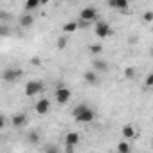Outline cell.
<instances>
[{"label":"cell","mask_w":153,"mask_h":153,"mask_svg":"<svg viewBox=\"0 0 153 153\" xmlns=\"http://www.w3.org/2000/svg\"><path fill=\"white\" fill-rule=\"evenodd\" d=\"M124 76H126L128 79H133V78H135V68H133V67H126V68H124Z\"/></svg>","instance_id":"ffe728a7"},{"label":"cell","mask_w":153,"mask_h":153,"mask_svg":"<svg viewBox=\"0 0 153 153\" xmlns=\"http://www.w3.org/2000/svg\"><path fill=\"white\" fill-rule=\"evenodd\" d=\"M34 110H36V114H38V115H45V114H49V110H51V101H49L47 97L38 99V103H36Z\"/></svg>","instance_id":"8992f818"},{"label":"cell","mask_w":153,"mask_h":153,"mask_svg":"<svg viewBox=\"0 0 153 153\" xmlns=\"http://www.w3.org/2000/svg\"><path fill=\"white\" fill-rule=\"evenodd\" d=\"M72 117L78 121V123H92L94 119H96V112L88 106V105H85V103H81V105H78L74 110H72Z\"/></svg>","instance_id":"6da1fadb"},{"label":"cell","mask_w":153,"mask_h":153,"mask_svg":"<svg viewBox=\"0 0 153 153\" xmlns=\"http://www.w3.org/2000/svg\"><path fill=\"white\" fill-rule=\"evenodd\" d=\"M18 24H20V27H24V29H29V27L34 24V18H33L29 13H25V15H22V16L18 18Z\"/></svg>","instance_id":"8fae6325"},{"label":"cell","mask_w":153,"mask_h":153,"mask_svg":"<svg viewBox=\"0 0 153 153\" xmlns=\"http://www.w3.org/2000/svg\"><path fill=\"white\" fill-rule=\"evenodd\" d=\"M88 51H90V54L99 56L103 52V47H101V43H92V45H88Z\"/></svg>","instance_id":"e0dca14e"},{"label":"cell","mask_w":153,"mask_h":153,"mask_svg":"<svg viewBox=\"0 0 153 153\" xmlns=\"http://www.w3.org/2000/svg\"><path fill=\"white\" fill-rule=\"evenodd\" d=\"M27 140H29L31 144H38V142H40V133L34 131V130L29 131V133H27Z\"/></svg>","instance_id":"ac0fdd59"},{"label":"cell","mask_w":153,"mask_h":153,"mask_svg":"<svg viewBox=\"0 0 153 153\" xmlns=\"http://www.w3.org/2000/svg\"><path fill=\"white\" fill-rule=\"evenodd\" d=\"M56 45H58V49H65V45H67V38H65V36H61V38L58 40V43H56Z\"/></svg>","instance_id":"7402d4cb"},{"label":"cell","mask_w":153,"mask_h":153,"mask_svg":"<svg viewBox=\"0 0 153 153\" xmlns=\"http://www.w3.org/2000/svg\"><path fill=\"white\" fill-rule=\"evenodd\" d=\"M78 29H79V22H74V20L72 22H67L63 25V31L65 33H74V31H78Z\"/></svg>","instance_id":"2e32d148"},{"label":"cell","mask_w":153,"mask_h":153,"mask_svg":"<svg viewBox=\"0 0 153 153\" xmlns=\"http://www.w3.org/2000/svg\"><path fill=\"white\" fill-rule=\"evenodd\" d=\"M94 31H96V36L97 38H108L112 34V27H110L108 22H97Z\"/></svg>","instance_id":"5b68a950"},{"label":"cell","mask_w":153,"mask_h":153,"mask_svg":"<svg viewBox=\"0 0 153 153\" xmlns=\"http://www.w3.org/2000/svg\"><path fill=\"white\" fill-rule=\"evenodd\" d=\"M43 151H58V148H56V146H45Z\"/></svg>","instance_id":"484cf974"},{"label":"cell","mask_w":153,"mask_h":153,"mask_svg":"<svg viewBox=\"0 0 153 153\" xmlns=\"http://www.w3.org/2000/svg\"><path fill=\"white\" fill-rule=\"evenodd\" d=\"M142 20H144L146 24H151V22H153V11H146V13L142 15Z\"/></svg>","instance_id":"44dd1931"},{"label":"cell","mask_w":153,"mask_h":153,"mask_svg":"<svg viewBox=\"0 0 153 153\" xmlns=\"http://www.w3.org/2000/svg\"><path fill=\"white\" fill-rule=\"evenodd\" d=\"M6 115H2V117H0V128H6Z\"/></svg>","instance_id":"d4e9b609"},{"label":"cell","mask_w":153,"mask_h":153,"mask_svg":"<svg viewBox=\"0 0 153 153\" xmlns=\"http://www.w3.org/2000/svg\"><path fill=\"white\" fill-rule=\"evenodd\" d=\"M79 142V133L78 131H70L65 135V144H70V146H76Z\"/></svg>","instance_id":"4fadbf2b"},{"label":"cell","mask_w":153,"mask_h":153,"mask_svg":"<svg viewBox=\"0 0 153 153\" xmlns=\"http://www.w3.org/2000/svg\"><path fill=\"white\" fill-rule=\"evenodd\" d=\"M74 148H76V146H70V144H67V146H65V151H67V153H72V151H74Z\"/></svg>","instance_id":"4316f807"},{"label":"cell","mask_w":153,"mask_h":153,"mask_svg":"<svg viewBox=\"0 0 153 153\" xmlns=\"http://www.w3.org/2000/svg\"><path fill=\"white\" fill-rule=\"evenodd\" d=\"M22 68H18V67H7L4 72H2V79L6 81V83H15V81H18L20 78H22Z\"/></svg>","instance_id":"7a4b0ae2"},{"label":"cell","mask_w":153,"mask_h":153,"mask_svg":"<svg viewBox=\"0 0 153 153\" xmlns=\"http://www.w3.org/2000/svg\"><path fill=\"white\" fill-rule=\"evenodd\" d=\"M40 4H42V6H45V4H49V0H40Z\"/></svg>","instance_id":"83f0119b"},{"label":"cell","mask_w":153,"mask_h":153,"mask_svg":"<svg viewBox=\"0 0 153 153\" xmlns=\"http://www.w3.org/2000/svg\"><path fill=\"white\" fill-rule=\"evenodd\" d=\"M92 68L97 72H108V63L105 59H94L92 61Z\"/></svg>","instance_id":"7c38bea8"},{"label":"cell","mask_w":153,"mask_h":153,"mask_svg":"<svg viewBox=\"0 0 153 153\" xmlns=\"http://www.w3.org/2000/svg\"><path fill=\"white\" fill-rule=\"evenodd\" d=\"M133 137H135V128H133V124H124V126H123V139L130 140V139H133Z\"/></svg>","instance_id":"5bb4252c"},{"label":"cell","mask_w":153,"mask_h":153,"mask_svg":"<svg viewBox=\"0 0 153 153\" xmlns=\"http://www.w3.org/2000/svg\"><path fill=\"white\" fill-rule=\"evenodd\" d=\"M27 123H29V119H27L25 114H15V115L11 117V124H13L15 128H22V126H25Z\"/></svg>","instance_id":"9c48e42d"},{"label":"cell","mask_w":153,"mask_h":153,"mask_svg":"<svg viewBox=\"0 0 153 153\" xmlns=\"http://www.w3.org/2000/svg\"><path fill=\"white\" fill-rule=\"evenodd\" d=\"M40 6H42V4H40V0H25L24 9H25V13H31V11H36Z\"/></svg>","instance_id":"9a60e30c"},{"label":"cell","mask_w":153,"mask_h":153,"mask_svg":"<svg viewBox=\"0 0 153 153\" xmlns=\"http://www.w3.org/2000/svg\"><path fill=\"white\" fill-rule=\"evenodd\" d=\"M151 140H153V137H151Z\"/></svg>","instance_id":"f1b7e54d"},{"label":"cell","mask_w":153,"mask_h":153,"mask_svg":"<svg viewBox=\"0 0 153 153\" xmlns=\"http://www.w3.org/2000/svg\"><path fill=\"white\" fill-rule=\"evenodd\" d=\"M83 78H85V81H87L88 85H99V83H101L99 72H97V70H94V68H92V70H87Z\"/></svg>","instance_id":"52a82bcc"},{"label":"cell","mask_w":153,"mask_h":153,"mask_svg":"<svg viewBox=\"0 0 153 153\" xmlns=\"http://www.w3.org/2000/svg\"><path fill=\"white\" fill-rule=\"evenodd\" d=\"M79 18H83V20H87V22L97 20V11H96V7H85V9L81 11Z\"/></svg>","instance_id":"ba28073f"},{"label":"cell","mask_w":153,"mask_h":153,"mask_svg":"<svg viewBox=\"0 0 153 153\" xmlns=\"http://www.w3.org/2000/svg\"><path fill=\"white\" fill-rule=\"evenodd\" d=\"M42 92H43V83H42L40 79L27 81V85H25V94H27L29 97L38 96V94H42Z\"/></svg>","instance_id":"3957f363"},{"label":"cell","mask_w":153,"mask_h":153,"mask_svg":"<svg viewBox=\"0 0 153 153\" xmlns=\"http://www.w3.org/2000/svg\"><path fill=\"white\" fill-rule=\"evenodd\" d=\"M54 97H56V101H58L59 105H65V103H68V101H70L72 92H70V88H67V87L59 85V87L56 88V92H54Z\"/></svg>","instance_id":"277c9868"},{"label":"cell","mask_w":153,"mask_h":153,"mask_svg":"<svg viewBox=\"0 0 153 153\" xmlns=\"http://www.w3.org/2000/svg\"><path fill=\"white\" fill-rule=\"evenodd\" d=\"M117 151H121V153H128V151H131L130 142H119V144H117Z\"/></svg>","instance_id":"d6986e66"},{"label":"cell","mask_w":153,"mask_h":153,"mask_svg":"<svg viewBox=\"0 0 153 153\" xmlns=\"http://www.w3.org/2000/svg\"><path fill=\"white\" fill-rule=\"evenodd\" d=\"M78 22H79V29H85V27L90 25V22H87V20H83V18H79Z\"/></svg>","instance_id":"603a6c76"},{"label":"cell","mask_w":153,"mask_h":153,"mask_svg":"<svg viewBox=\"0 0 153 153\" xmlns=\"http://www.w3.org/2000/svg\"><path fill=\"white\" fill-rule=\"evenodd\" d=\"M144 83H146V87H153V74H149V76H148Z\"/></svg>","instance_id":"cb8c5ba5"},{"label":"cell","mask_w":153,"mask_h":153,"mask_svg":"<svg viewBox=\"0 0 153 153\" xmlns=\"http://www.w3.org/2000/svg\"><path fill=\"white\" fill-rule=\"evenodd\" d=\"M108 6L112 9H117V11H126L130 2H128V0H108Z\"/></svg>","instance_id":"30bf717a"}]
</instances>
